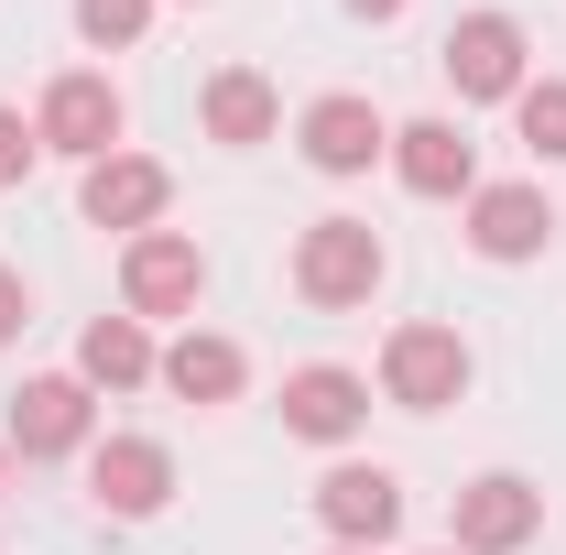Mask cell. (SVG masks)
I'll list each match as a JSON object with an SVG mask.
<instances>
[{"instance_id":"6da1fadb","label":"cell","mask_w":566,"mask_h":555,"mask_svg":"<svg viewBox=\"0 0 566 555\" xmlns=\"http://www.w3.org/2000/svg\"><path fill=\"white\" fill-rule=\"evenodd\" d=\"M381 262H392V251H381L370 218H316V229L294 240V294L327 305V316H338V305H370V294H381Z\"/></svg>"},{"instance_id":"7a4b0ae2","label":"cell","mask_w":566,"mask_h":555,"mask_svg":"<svg viewBox=\"0 0 566 555\" xmlns=\"http://www.w3.org/2000/svg\"><path fill=\"white\" fill-rule=\"evenodd\" d=\"M381 392H392L403 415H447V404L469 392V338L436 327V316L392 327V338H381Z\"/></svg>"},{"instance_id":"3957f363","label":"cell","mask_w":566,"mask_h":555,"mask_svg":"<svg viewBox=\"0 0 566 555\" xmlns=\"http://www.w3.org/2000/svg\"><path fill=\"white\" fill-rule=\"evenodd\" d=\"M197 294H208V251L186 240V229H142L132 251H120V316H197Z\"/></svg>"},{"instance_id":"277c9868","label":"cell","mask_w":566,"mask_h":555,"mask_svg":"<svg viewBox=\"0 0 566 555\" xmlns=\"http://www.w3.org/2000/svg\"><path fill=\"white\" fill-rule=\"evenodd\" d=\"M120 87L98 66H66L55 87H44V109H33V132H44V153H66V164H109L120 153Z\"/></svg>"},{"instance_id":"5b68a950","label":"cell","mask_w":566,"mask_h":555,"mask_svg":"<svg viewBox=\"0 0 566 555\" xmlns=\"http://www.w3.org/2000/svg\"><path fill=\"white\" fill-rule=\"evenodd\" d=\"M523 22L512 11H469L447 44H436V66H447V87L469 98V109H491V98H523Z\"/></svg>"},{"instance_id":"8992f818","label":"cell","mask_w":566,"mask_h":555,"mask_svg":"<svg viewBox=\"0 0 566 555\" xmlns=\"http://www.w3.org/2000/svg\"><path fill=\"white\" fill-rule=\"evenodd\" d=\"M87 425H98V392H87L76 370H44V381H22V392H11L0 447H22V458H76V447H87Z\"/></svg>"},{"instance_id":"52a82bcc","label":"cell","mask_w":566,"mask_h":555,"mask_svg":"<svg viewBox=\"0 0 566 555\" xmlns=\"http://www.w3.org/2000/svg\"><path fill=\"white\" fill-rule=\"evenodd\" d=\"M87 501L120 512V523H153V512L175 501V458H164L153 436H98V447H87Z\"/></svg>"},{"instance_id":"ba28073f","label":"cell","mask_w":566,"mask_h":555,"mask_svg":"<svg viewBox=\"0 0 566 555\" xmlns=\"http://www.w3.org/2000/svg\"><path fill=\"white\" fill-rule=\"evenodd\" d=\"M316 523H327L338 545H392V534H403V480L370 469V458H338V469L316 480Z\"/></svg>"},{"instance_id":"9c48e42d","label":"cell","mask_w":566,"mask_h":555,"mask_svg":"<svg viewBox=\"0 0 566 555\" xmlns=\"http://www.w3.org/2000/svg\"><path fill=\"white\" fill-rule=\"evenodd\" d=\"M283 425H294L305 447H349L359 425H370V381L338 370V359H305V370L283 381Z\"/></svg>"},{"instance_id":"30bf717a","label":"cell","mask_w":566,"mask_h":555,"mask_svg":"<svg viewBox=\"0 0 566 555\" xmlns=\"http://www.w3.org/2000/svg\"><path fill=\"white\" fill-rule=\"evenodd\" d=\"M76 208H87V229H153V218L175 208V175L153 164V153H109V164H87V186H76Z\"/></svg>"},{"instance_id":"8fae6325","label":"cell","mask_w":566,"mask_h":555,"mask_svg":"<svg viewBox=\"0 0 566 555\" xmlns=\"http://www.w3.org/2000/svg\"><path fill=\"white\" fill-rule=\"evenodd\" d=\"M294 142H305V164H316V175H370V164L392 153V121H381L370 98L338 87V98H316V109L294 121Z\"/></svg>"},{"instance_id":"7c38bea8","label":"cell","mask_w":566,"mask_h":555,"mask_svg":"<svg viewBox=\"0 0 566 555\" xmlns=\"http://www.w3.org/2000/svg\"><path fill=\"white\" fill-rule=\"evenodd\" d=\"M534 523H545V490L512 480V469L458 490V555H512V545H534Z\"/></svg>"},{"instance_id":"4fadbf2b","label":"cell","mask_w":566,"mask_h":555,"mask_svg":"<svg viewBox=\"0 0 566 555\" xmlns=\"http://www.w3.org/2000/svg\"><path fill=\"white\" fill-rule=\"evenodd\" d=\"M545 240H556L545 186H480V197H469V251H480V262H534Z\"/></svg>"},{"instance_id":"5bb4252c","label":"cell","mask_w":566,"mask_h":555,"mask_svg":"<svg viewBox=\"0 0 566 555\" xmlns=\"http://www.w3.org/2000/svg\"><path fill=\"white\" fill-rule=\"evenodd\" d=\"M392 175L415 186V197H480V153L458 121H403L392 132Z\"/></svg>"},{"instance_id":"9a60e30c","label":"cell","mask_w":566,"mask_h":555,"mask_svg":"<svg viewBox=\"0 0 566 555\" xmlns=\"http://www.w3.org/2000/svg\"><path fill=\"white\" fill-rule=\"evenodd\" d=\"M153 370H164V348H153L142 316H87V338H76V381L87 392H142Z\"/></svg>"},{"instance_id":"2e32d148","label":"cell","mask_w":566,"mask_h":555,"mask_svg":"<svg viewBox=\"0 0 566 555\" xmlns=\"http://www.w3.org/2000/svg\"><path fill=\"white\" fill-rule=\"evenodd\" d=\"M283 132V98L262 66H218L208 76V142H229V153H251V142Z\"/></svg>"},{"instance_id":"e0dca14e","label":"cell","mask_w":566,"mask_h":555,"mask_svg":"<svg viewBox=\"0 0 566 555\" xmlns=\"http://www.w3.org/2000/svg\"><path fill=\"white\" fill-rule=\"evenodd\" d=\"M164 392H186V404H240V381H251V359L240 338H208V327H186V338L164 348V370H153Z\"/></svg>"},{"instance_id":"ac0fdd59","label":"cell","mask_w":566,"mask_h":555,"mask_svg":"<svg viewBox=\"0 0 566 555\" xmlns=\"http://www.w3.org/2000/svg\"><path fill=\"white\" fill-rule=\"evenodd\" d=\"M512 121H523V142H534L545 164H566V76H523Z\"/></svg>"},{"instance_id":"d6986e66","label":"cell","mask_w":566,"mask_h":555,"mask_svg":"<svg viewBox=\"0 0 566 555\" xmlns=\"http://www.w3.org/2000/svg\"><path fill=\"white\" fill-rule=\"evenodd\" d=\"M142 22H153V0H76V33H87L98 55H120V44H142Z\"/></svg>"},{"instance_id":"ffe728a7","label":"cell","mask_w":566,"mask_h":555,"mask_svg":"<svg viewBox=\"0 0 566 555\" xmlns=\"http://www.w3.org/2000/svg\"><path fill=\"white\" fill-rule=\"evenodd\" d=\"M33 153H44V132H33L22 109H0V197H11V186L33 175Z\"/></svg>"},{"instance_id":"44dd1931","label":"cell","mask_w":566,"mask_h":555,"mask_svg":"<svg viewBox=\"0 0 566 555\" xmlns=\"http://www.w3.org/2000/svg\"><path fill=\"white\" fill-rule=\"evenodd\" d=\"M22 327H33V294H22V273H11V262H0V348L22 338Z\"/></svg>"},{"instance_id":"7402d4cb","label":"cell","mask_w":566,"mask_h":555,"mask_svg":"<svg viewBox=\"0 0 566 555\" xmlns=\"http://www.w3.org/2000/svg\"><path fill=\"white\" fill-rule=\"evenodd\" d=\"M349 11H359V22H392V11H403V0H349Z\"/></svg>"},{"instance_id":"603a6c76","label":"cell","mask_w":566,"mask_h":555,"mask_svg":"<svg viewBox=\"0 0 566 555\" xmlns=\"http://www.w3.org/2000/svg\"><path fill=\"white\" fill-rule=\"evenodd\" d=\"M327 555H370V545H327Z\"/></svg>"},{"instance_id":"cb8c5ba5","label":"cell","mask_w":566,"mask_h":555,"mask_svg":"<svg viewBox=\"0 0 566 555\" xmlns=\"http://www.w3.org/2000/svg\"><path fill=\"white\" fill-rule=\"evenodd\" d=\"M0 469H11V447H0Z\"/></svg>"},{"instance_id":"d4e9b609","label":"cell","mask_w":566,"mask_h":555,"mask_svg":"<svg viewBox=\"0 0 566 555\" xmlns=\"http://www.w3.org/2000/svg\"><path fill=\"white\" fill-rule=\"evenodd\" d=\"M436 555H458V545H436Z\"/></svg>"}]
</instances>
